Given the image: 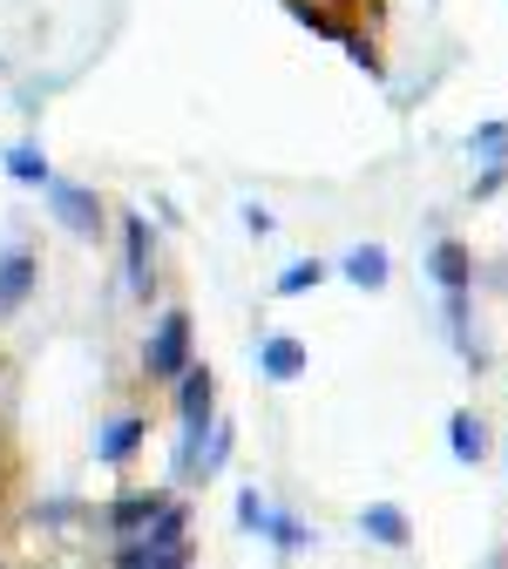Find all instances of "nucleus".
<instances>
[{
    "label": "nucleus",
    "instance_id": "f257e3e1",
    "mask_svg": "<svg viewBox=\"0 0 508 569\" xmlns=\"http://www.w3.org/2000/svg\"><path fill=\"white\" fill-rule=\"evenodd\" d=\"M116 569H190V516L170 502L150 536H136V542L116 549Z\"/></svg>",
    "mask_w": 508,
    "mask_h": 569
},
{
    "label": "nucleus",
    "instance_id": "f03ea898",
    "mask_svg": "<svg viewBox=\"0 0 508 569\" xmlns=\"http://www.w3.org/2000/svg\"><path fill=\"white\" fill-rule=\"evenodd\" d=\"M142 367H150V380H183V373H190V312H163V319L150 326Z\"/></svg>",
    "mask_w": 508,
    "mask_h": 569
},
{
    "label": "nucleus",
    "instance_id": "7ed1b4c3",
    "mask_svg": "<svg viewBox=\"0 0 508 569\" xmlns=\"http://www.w3.org/2000/svg\"><path fill=\"white\" fill-rule=\"evenodd\" d=\"M48 210L61 218V231H76V238H96L102 231V197L89 190V183H48Z\"/></svg>",
    "mask_w": 508,
    "mask_h": 569
},
{
    "label": "nucleus",
    "instance_id": "20e7f679",
    "mask_svg": "<svg viewBox=\"0 0 508 569\" xmlns=\"http://www.w3.org/2000/svg\"><path fill=\"white\" fill-rule=\"evenodd\" d=\"M122 278H129V292L136 299H150V284H157V264H150V218H122Z\"/></svg>",
    "mask_w": 508,
    "mask_h": 569
},
{
    "label": "nucleus",
    "instance_id": "39448f33",
    "mask_svg": "<svg viewBox=\"0 0 508 569\" xmlns=\"http://www.w3.org/2000/svg\"><path fill=\"white\" fill-rule=\"evenodd\" d=\"M210 407H217V380H210V367H190V373L177 380V413H183V435H203V427L217 420Z\"/></svg>",
    "mask_w": 508,
    "mask_h": 569
},
{
    "label": "nucleus",
    "instance_id": "423d86ee",
    "mask_svg": "<svg viewBox=\"0 0 508 569\" xmlns=\"http://www.w3.org/2000/svg\"><path fill=\"white\" fill-rule=\"evenodd\" d=\"M34 278H41V264H34V251H0V319L8 312H21L28 306V292H34Z\"/></svg>",
    "mask_w": 508,
    "mask_h": 569
},
{
    "label": "nucleus",
    "instance_id": "0eeeda50",
    "mask_svg": "<svg viewBox=\"0 0 508 569\" xmlns=\"http://www.w3.org/2000/svg\"><path fill=\"white\" fill-rule=\"evenodd\" d=\"M163 509H170V502H163L157 488H150V495H122V502L109 509V529H116L122 542H136V536H150V529L163 522Z\"/></svg>",
    "mask_w": 508,
    "mask_h": 569
},
{
    "label": "nucleus",
    "instance_id": "6e6552de",
    "mask_svg": "<svg viewBox=\"0 0 508 569\" xmlns=\"http://www.w3.org/2000/svg\"><path fill=\"white\" fill-rule=\"evenodd\" d=\"M142 435H150V420H142V413H116V420L102 427V441H96V461H102V468H122V461H136Z\"/></svg>",
    "mask_w": 508,
    "mask_h": 569
},
{
    "label": "nucleus",
    "instance_id": "1a4fd4ad",
    "mask_svg": "<svg viewBox=\"0 0 508 569\" xmlns=\"http://www.w3.org/2000/svg\"><path fill=\"white\" fill-rule=\"evenodd\" d=\"M427 271H434V284H441V299H455V292H468V284H475V258H468V244H455V238L434 244Z\"/></svg>",
    "mask_w": 508,
    "mask_h": 569
},
{
    "label": "nucleus",
    "instance_id": "9d476101",
    "mask_svg": "<svg viewBox=\"0 0 508 569\" xmlns=\"http://www.w3.org/2000/svg\"><path fill=\"white\" fill-rule=\"evenodd\" d=\"M359 536L380 542V549H407V542H414V522H407L394 502H367V509H359Z\"/></svg>",
    "mask_w": 508,
    "mask_h": 569
},
{
    "label": "nucleus",
    "instance_id": "9b49d317",
    "mask_svg": "<svg viewBox=\"0 0 508 569\" xmlns=\"http://www.w3.org/2000/svg\"><path fill=\"white\" fill-rule=\"evenodd\" d=\"M258 373H265V380H299V373H306V346L285 339V332L258 339Z\"/></svg>",
    "mask_w": 508,
    "mask_h": 569
},
{
    "label": "nucleus",
    "instance_id": "f8f14e48",
    "mask_svg": "<svg viewBox=\"0 0 508 569\" xmlns=\"http://www.w3.org/2000/svg\"><path fill=\"white\" fill-rule=\"evenodd\" d=\"M339 278H352L359 292H380V284H387V251L380 244H352L346 264H339Z\"/></svg>",
    "mask_w": 508,
    "mask_h": 569
},
{
    "label": "nucleus",
    "instance_id": "ddd939ff",
    "mask_svg": "<svg viewBox=\"0 0 508 569\" xmlns=\"http://www.w3.org/2000/svg\"><path fill=\"white\" fill-rule=\"evenodd\" d=\"M8 177L28 183V190H48V183H54V170H48V157H41V142H14V150H8Z\"/></svg>",
    "mask_w": 508,
    "mask_h": 569
},
{
    "label": "nucleus",
    "instance_id": "4468645a",
    "mask_svg": "<svg viewBox=\"0 0 508 569\" xmlns=\"http://www.w3.org/2000/svg\"><path fill=\"white\" fill-rule=\"evenodd\" d=\"M448 448H455V461H481V455H488V427H481L468 407L448 420Z\"/></svg>",
    "mask_w": 508,
    "mask_h": 569
},
{
    "label": "nucleus",
    "instance_id": "2eb2a0df",
    "mask_svg": "<svg viewBox=\"0 0 508 569\" xmlns=\"http://www.w3.org/2000/svg\"><path fill=\"white\" fill-rule=\"evenodd\" d=\"M231 441H238V427H231V420H210V435H203V455H197V475H203V481H210L217 468L231 461Z\"/></svg>",
    "mask_w": 508,
    "mask_h": 569
},
{
    "label": "nucleus",
    "instance_id": "dca6fc26",
    "mask_svg": "<svg viewBox=\"0 0 508 569\" xmlns=\"http://www.w3.org/2000/svg\"><path fill=\"white\" fill-rule=\"evenodd\" d=\"M319 278H326V264H319V258H299V264H285V271H278L271 292H278V299H299V292H312Z\"/></svg>",
    "mask_w": 508,
    "mask_h": 569
},
{
    "label": "nucleus",
    "instance_id": "f3484780",
    "mask_svg": "<svg viewBox=\"0 0 508 569\" xmlns=\"http://www.w3.org/2000/svg\"><path fill=\"white\" fill-rule=\"evenodd\" d=\"M265 536H271V542H278L285 556H299L306 542H319V536H312V529H306L299 516H278V509H271V529H265Z\"/></svg>",
    "mask_w": 508,
    "mask_h": 569
},
{
    "label": "nucleus",
    "instance_id": "a211bd4d",
    "mask_svg": "<svg viewBox=\"0 0 508 569\" xmlns=\"http://www.w3.org/2000/svg\"><path fill=\"white\" fill-rule=\"evenodd\" d=\"M326 8H346V0H292V14L306 21V28H319V34H332V41H346V28L326 14Z\"/></svg>",
    "mask_w": 508,
    "mask_h": 569
},
{
    "label": "nucleus",
    "instance_id": "6ab92c4d",
    "mask_svg": "<svg viewBox=\"0 0 508 569\" xmlns=\"http://www.w3.org/2000/svg\"><path fill=\"white\" fill-rule=\"evenodd\" d=\"M238 529H251V536H265V529H271V502H265L258 488H245V495H238Z\"/></svg>",
    "mask_w": 508,
    "mask_h": 569
},
{
    "label": "nucleus",
    "instance_id": "aec40b11",
    "mask_svg": "<svg viewBox=\"0 0 508 569\" xmlns=\"http://www.w3.org/2000/svg\"><path fill=\"white\" fill-rule=\"evenodd\" d=\"M245 231H258V238L271 231V210H265V203H245Z\"/></svg>",
    "mask_w": 508,
    "mask_h": 569
},
{
    "label": "nucleus",
    "instance_id": "412c9836",
    "mask_svg": "<svg viewBox=\"0 0 508 569\" xmlns=\"http://www.w3.org/2000/svg\"><path fill=\"white\" fill-rule=\"evenodd\" d=\"M481 569H501V556H488V562H481Z\"/></svg>",
    "mask_w": 508,
    "mask_h": 569
}]
</instances>
